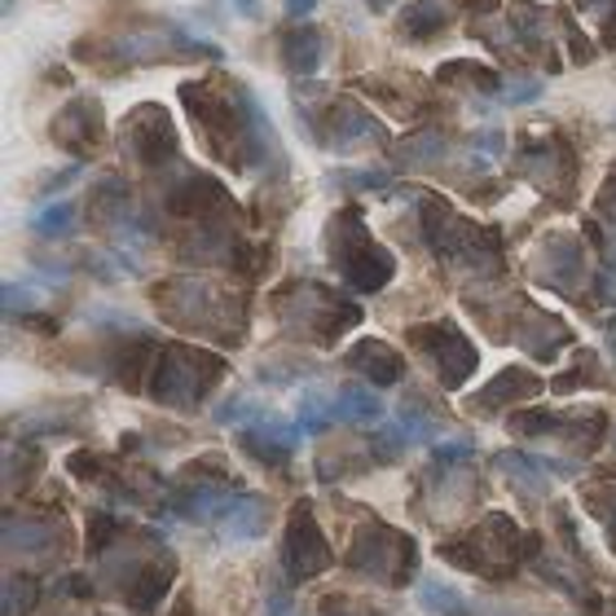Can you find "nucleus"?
<instances>
[{
	"mask_svg": "<svg viewBox=\"0 0 616 616\" xmlns=\"http://www.w3.org/2000/svg\"><path fill=\"white\" fill-rule=\"evenodd\" d=\"M436 555L445 563H454V568H463V572H476V577H489V581H506V577H515L524 563H533L541 555V537L520 528L511 515L489 511L471 533L441 541Z\"/></svg>",
	"mask_w": 616,
	"mask_h": 616,
	"instance_id": "obj_1",
	"label": "nucleus"
},
{
	"mask_svg": "<svg viewBox=\"0 0 616 616\" xmlns=\"http://www.w3.org/2000/svg\"><path fill=\"white\" fill-rule=\"evenodd\" d=\"M344 568L366 581H379L388 590H406L419 577V546L410 533H401L384 520H366L353 533V546L344 550Z\"/></svg>",
	"mask_w": 616,
	"mask_h": 616,
	"instance_id": "obj_2",
	"label": "nucleus"
},
{
	"mask_svg": "<svg viewBox=\"0 0 616 616\" xmlns=\"http://www.w3.org/2000/svg\"><path fill=\"white\" fill-rule=\"evenodd\" d=\"M220 375H225V362L216 353L172 344L159 353V366L150 375V397L172 410H198L203 397L220 384Z\"/></svg>",
	"mask_w": 616,
	"mask_h": 616,
	"instance_id": "obj_3",
	"label": "nucleus"
},
{
	"mask_svg": "<svg viewBox=\"0 0 616 616\" xmlns=\"http://www.w3.org/2000/svg\"><path fill=\"white\" fill-rule=\"evenodd\" d=\"M331 255H335V269L344 273V282L353 290H366V295L370 290H384L392 282V273H397L392 251H384L370 238V229L362 225L357 212H340L331 220Z\"/></svg>",
	"mask_w": 616,
	"mask_h": 616,
	"instance_id": "obj_4",
	"label": "nucleus"
},
{
	"mask_svg": "<svg viewBox=\"0 0 616 616\" xmlns=\"http://www.w3.org/2000/svg\"><path fill=\"white\" fill-rule=\"evenodd\" d=\"M282 322L295 335H313L318 344H335L349 327L362 322V308L340 299L327 286H295L290 295H282Z\"/></svg>",
	"mask_w": 616,
	"mask_h": 616,
	"instance_id": "obj_5",
	"label": "nucleus"
},
{
	"mask_svg": "<svg viewBox=\"0 0 616 616\" xmlns=\"http://www.w3.org/2000/svg\"><path fill=\"white\" fill-rule=\"evenodd\" d=\"M327 568H335V550H331L313 506L295 502L286 511V528H282V572L290 585H299V581L322 577Z\"/></svg>",
	"mask_w": 616,
	"mask_h": 616,
	"instance_id": "obj_6",
	"label": "nucleus"
},
{
	"mask_svg": "<svg viewBox=\"0 0 616 616\" xmlns=\"http://www.w3.org/2000/svg\"><path fill=\"white\" fill-rule=\"evenodd\" d=\"M410 344L432 362V370L441 375L445 388H463L480 357H476V344L454 327V322H432V327H410Z\"/></svg>",
	"mask_w": 616,
	"mask_h": 616,
	"instance_id": "obj_7",
	"label": "nucleus"
},
{
	"mask_svg": "<svg viewBox=\"0 0 616 616\" xmlns=\"http://www.w3.org/2000/svg\"><path fill=\"white\" fill-rule=\"evenodd\" d=\"M67 546V524L54 511H5V555L27 568L54 563Z\"/></svg>",
	"mask_w": 616,
	"mask_h": 616,
	"instance_id": "obj_8",
	"label": "nucleus"
},
{
	"mask_svg": "<svg viewBox=\"0 0 616 616\" xmlns=\"http://www.w3.org/2000/svg\"><path fill=\"white\" fill-rule=\"evenodd\" d=\"M299 432L304 427H290L286 419H255V423H247L242 432H238V449L247 454V458H255L260 467H286L290 463V454L299 449Z\"/></svg>",
	"mask_w": 616,
	"mask_h": 616,
	"instance_id": "obj_9",
	"label": "nucleus"
},
{
	"mask_svg": "<svg viewBox=\"0 0 616 616\" xmlns=\"http://www.w3.org/2000/svg\"><path fill=\"white\" fill-rule=\"evenodd\" d=\"M172 577H176V555L163 546L137 577H133V585L119 594L124 598V607L133 612V616H155L159 612V603L168 598V590H172Z\"/></svg>",
	"mask_w": 616,
	"mask_h": 616,
	"instance_id": "obj_10",
	"label": "nucleus"
},
{
	"mask_svg": "<svg viewBox=\"0 0 616 616\" xmlns=\"http://www.w3.org/2000/svg\"><path fill=\"white\" fill-rule=\"evenodd\" d=\"M269 520H273L269 498H260V493H238V498L229 502V511L220 515V533H225V541H255V537L269 533Z\"/></svg>",
	"mask_w": 616,
	"mask_h": 616,
	"instance_id": "obj_11",
	"label": "nucleus"
},
{
	"mask_svg": "<svg viewBox=\"0 0 616 616\" xmlns=\"http://www.w3.org/2000/svg\"><path fill=\"white\" fill-rule=\"evenodd\" d=\"M349 366H353L362 379H370L375 388H392V384L406 379V362H401V353H392L384 340H362V344L349 353Z\"/></svg>",
	"mask_w": 616,
	"mask_h": 616,
	"instance_id": "obj_12",
	"label": "nucleus"
},
{
	"mask_svg": "<svg viewBox=\"0 0 616 616\" xmlns=\"http://www.w3.org/2000/svg\"><path fill=\"white\" fill-rule=\"evenodd\" d=\"M541 392V379L533 375V370H520V366H506L484 392H476V410L480 414H493V410H502V406H511V401H533Z\"/></svg>",
	"mask_w": 616,
	"mask_h": 616,
	"instance_id": "obj_13",
	"label": "nucleus"
},
{
	"mask_svg": "<svg viewBox=\"0 0 616 616\" xmlns=\"http://www.w3.org/2000/svg\"><path fill=\"white\" fill-rule=\"evenodd\" d=\"M493 467H502L528 498H541L546 489H550V458H533V454H515V449H502V454H493Z\"/></svg>",
	"mask_w": 616,
	"mask_h": 616,
	"instance_id": "obj_14",
	"label": "nucleus"
},
{
	"mask_svg": "<svg viewBox=\"0 0 616 616\" xmlns=\"http://www.w3.org/2000/svg\"><path fill=\"white\" fill-rule=\"evenodd\" d=\"M322 49H327L322 32H313V27H299V32L282 36V62L290 76H313L322 62Z\"/></svg>",
	"mask_w": 616,
	"mask_h": 616,
	"instance_id": "obj_15",
	"label": "nucleus"
},
{
	"mask_svg": "<svg viewBox=\"0 0 616 616\" xmlns=\"http://www.w3.org/2000/svg\"><path fill=\"white\" fill-rule=\"evenodd\" d=\"M449 23V10L441 0H414V5L401 14V36L406 41H436Z\"/></svg>",
	"mask_w": 616,
	"mask_h": 616,
	"instance_id": "obj_16",
	"label": "nucleus"
},
{
	"mask_svg": "<svg viewBox=\"0 0 616 616\" xmlns=\"http://www.w3.org/2000/svg\"><path fill=\"white\" fill-rule=\"evenodd\" d=\"M335 406H340V419H344V423H379V419H384L379 392H370V388H362V384L340 388Z\"/></svg>",
	"mask_w": 616,
	"mask_h": 616,
	"instance_id": "obj_17",
	"label": "nucleus"
},
{
	"mask_svg": "<svg viewBox=\"0 0 616 616\" xmlns=\"http://www.w3.org/2000/svg\"><path fill=\"white\" fill-rule=\"evenodd\" d=\"M581 498H585V511L603 524L607 541L616 546V476H603V480L585 484V489H581Z\"/></svg>",
	"mask_w": 616,
	"mask_h": 616,
	"instance_id": "obj_18",
	"label": "nucleus"
},
{
	"mask_svg": "<svg viewBox=\"0 0 616 616\" xmlns=\"http://www.w3.org/2000/svg\"><path fill=\"white\" fill-rule=\"evenodd\" d=\"M41 598V581L32 572H10L5 577V594H0V612L5 616H27Z\"/></svg>",
	"mask_w": 616,
	"mask_h": 616,
	"instance_id": "obj_19",
	"label": "nucleus"
},
{
	"mask_svg": "<svg viewBox=\"0 0 616 616\" xmlns=\"http://www.w3.org/2000/svg\"><path fill=\"white\" fill-rule=\"evenodd\" d=\"M335 419H340V406L327 401L322 392H308V397L299 401V427H304V432H313V436H318V432H327Z\"/></svg>",
	"mask_w": 616,
	"mask_h": 616,
	"instance_id": "obj_20",
	"label": "nucleus"
},
{
	"mask_svg": "<svg viewBox=\"0 0 616 616\" xmlns=\"http://www.w3.org/2000/svg\"><path fill=\"white\" fill-rule=\"evenodd\" d=\"M71 225H76L71 203H54L41 216H32V233H41V238H62V233H71Z\"/></svg>",
	"mask_w": 616,
	"mask_h": 616,
	"instance_id": "obj_21",
	"label": "nucleus"
},
{
	"mask_svg": "<svg viewBox=\"0 0 616 616\" xmlns=\"http://www.w3.org/2000/svg\"><path fill=\"white\" fill-rule=\"evenodd\" d=\"M419 598H423V607L436 612V616H449V612L463 607V598H458L449 585H441V581H419Z\"/></svg>",
	"mask_w": 616,
	"mask_h": 616,
	"instance_id": "obj_22",
	"label": "nucleus"
},
{
	"mask_svg": "<svg viewBox=\"0 0 616 616\" xmlns=\"http://www.w3.org/2000/svg\"><path fill=\"white\" fill-rule=\"evenodd\" d=\"M255 419H264V414L251 397H229L225 406H216V423H255Z\"/></svg>",
	"mask_w": 616,
	"mask_h": 616,
	"instance_id": "obj_23",
	"label": "nucleus"
},
{
	"mask_svg": "<svg viewBox=\"0 0 616 616\" xmlns=\"http://www.w3.org/2000/svg\"><path fill=\"white\" fill-rule=\"evenodd\" d=\"M471 458V445L467 441H445V445H436V467H458V463H467Z\"/></svg>",
	"mask_w": 616,
	"mask_h": 616,
	"instance_id": "obj_24",
	"label": "nucleus"
},
{
	"mask_svg": "<svg viewBox=\"0 0 616 616\" xmlns=\"http://www.w3.org/2000/svg\"><path fill=\"white\" fill-rule=\"evenodd\" d=\"M541 93V80H524V84H511L506 89V102H533Z\"/></svg>",
	"mask_w": 616,
	"mask_h": 616,
	"instance_id": "obj_25",
	"label": "nucleus"
},
{
	"mask_svg": "<svg viewBox=\"0 0 616 616\" xmlns=\"http://www.w3.org/2000/svg\"><path fill=\"white\" fill-rule=\"evenodd\" d=\"M313 10H318V0H286V14H295V19L313 14Z\"/></svg>",
	"mask_w": 616,
	"mask_h": 616,
	"instance_id": "obj_26",
	"label": "nucleus"
},
{
	"mask_svg": "<svg viewBox=\"0 0 616 616\" xmlns=\"http://www.w3.org/2000/svg\"><path fill=\"white\" fill-rule=\"evenodd\" d=\"M168 616H194V607H190V598H185V594H181V598H176V607H172V612H168Z\"/></svg>",
	"mask_w": 616,
	"mask_h": 616,
	"instance_id": "obj_27",
	"label": "nucleus"
}]
</instances>
